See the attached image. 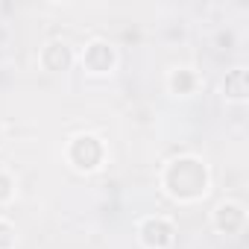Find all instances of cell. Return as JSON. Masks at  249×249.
<instances>
[{
	"instance_id": "cell-1",
	"label": "cell",
	"mask_w": 249,
	"mask_h": 249,
	"mask_svg": "<svg viewBox=\"0 0 249 249\" xmlns=\"http://www.w3.org/2000/svg\"><path fill=\"white\" fill-rule=\"evenodd\" d=\"M159 185L176 205H196L211 191V167L205 164L202 156L179 153L164 161Z\"/></svg>"
},
{
	"instance_id": "cell-2",
	"label": "cell",
	"mask_w": 249,
	"mask_h": 249,
	"mask_svg": "<svg viewBox=\"0 0 249 249\" xmlns=\"http://www.w3.org/2000/svg\"><path fill=\"white\" fill-rule=\"evenodd\" d=\"M65 164L82 176H91L97 170H103V164L108 161V144L97 135V132H76L65 141Z\"/></svg>"
},
{
	"instance_id": "cell-3",
	"label": "cell",
	"mask_w": 249,
	"mask_h": 249,
	"mask_svg": "<svg viewBox=\"0 0 249 249\" xmlns=\"http://www.w3.org/2000/svg\"><path fill=\"white\" fill-rule=\"evenodd\" d=\"M76 62L88 76H111L120 65V53L108 38L94 36L82 44V50L76 53Z\"/></svg>"
},
{
	"instance_id": "cell-4",
	"label": "cell",
	"mask_w": 249,
	"mask_h": 249,
	"mask_svg": "<svg viewBox=\"0 0 249 249\" xmlns=\"http://www.w3.org/2000/svg\"><path fill=\"white\" fill-rule=\"evenodd\" d=\"M135 237L141 249H173L176 223L167 214H147L135 223Z\"/></svg>"
},
{
	"instance_id": "cell-5",
	"label": "cell",
	"mask_w": 249,
	"mask_h": 249,
	"mask_svg": "<svg viewBox=\"0 0 249 249\" xmlns=\"http://www.w3.org/2000/svg\"><path fill=\"white\" fill-rule=\"evenodd\" d=\"M249 226V211L240 199H220L211 208V229L223 237H237Z\"/></svg>"
},
{
	"instance_id": "cell-6",
	"label": "cell",
	"mask_w": 249,
	"mask_h": 249,
	"mask_svg": "<svg viewBox=\"0 0 249 249\" xmlns=\"http://www.w3.org/2000/svg\"><path fill=\"white\" fill-rule=\"evenodd\" d=\"M76 65V50L65 38H47L38 47V68L44 73H68Z\"/></svg>"
},
{
	"instance_id": "cell-7",
	"label": "cell",
	"mask_w": 249,
	"mask_h": 249,
	"mask_svg": "<svg viewBox=\"0 0 249 249\" xmlns=\"http://www.w3.org/2000/svg\"><path fill=\"white\" fill-rule=\"evenodd\" d=\"M164 85H167V91H170L173 97L188 100V97H194V94L202 88V76H199V71L191 68V65H173V68L167 71V76H164Z\"/></svg>"
},
{
	"instance_id": "cell-8",
	"label": "cell",
	"mask_w": 249,
	"mask_h": 249,
	"mask_svg": "<svg viewBox=\"0 0 249 249\" xmlns=\"http://www.w3.org/2000/svg\"><path fill=\"white\" fill-rule=\"evenodd\" d=\"M220 91H223V100H226V103L243 106V103L249 100V71H246L243 65L231 68V71L223 76V85H220Z\"/></svg>"
},
{
	"instance_id": "cell-9",
	"label": "cell",
	"mask_w": 249,
	"mask_h": 249,
	"mask_svg": "<svg viewBox=\"0 0 249 249\" xmlns=\"http://www.w3.org/2000/svg\"><path fill=\"white\" fill-rule=\"evenodd\" d=\"M15 194H18V182H15V176H12L9 170L0 167V205H9V202L15 199Z\"/></svg>"
},
{
	"instance_id": "cell-10",
	"label": "cell",
	"mask_w": 249,
	"mask_h": 249,
	"mask_svg": "<svg viewBox=\"0 0 249 249\" xmlns=\"http://www.w3.org/2000/svg\"><path fill=\"white\" fill-rule=\"evenodd\" d=\"M15 246H18V226L0 217V249H15Z\"/></svg>"
},
{
	"instance_id": "cell-11",
	"label": "cell",
	"mask_w": 249,
	"mask_h": 249,
	"mask_svg": "<svg viewBox=\"0 0 249 249\" xmlns=\"http://www.w3.org/2000/svg\"><path fill=\"white\" fill-rule=\"evenodd\" d=\"M217 41H220V44L226 41V47H231V44H234V33H231V30H226V33H220V36H217ZM226 47H223V50H226Z\"/></svg>"
},
{
	"instance_id": "cell-12",
	"label": "cell",
	"mask_w": 249,
	"mask_h": 249,
	"mask_svg": "<svg viewBox=\"0 0 249 249\" xmlns=\"http://www.w3.org/2000/svg\"><path fill=\"white\" fill-rule=\"evenodd\" d=\"M3 144H6V123L0 120V147H3Z\"/></svg>"
}]
</instances>
